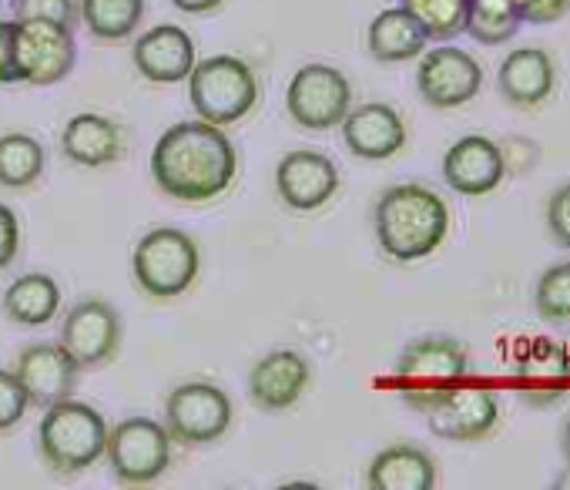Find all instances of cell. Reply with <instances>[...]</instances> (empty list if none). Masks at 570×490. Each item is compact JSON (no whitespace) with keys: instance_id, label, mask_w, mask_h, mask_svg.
Masks as SVG:
<instances>
[{"instance_id":"1","label":"cell","mask_w":570,"mask_h":490,"mask_svg":"<svg viewBox=\"0 0 570 490\" xmlns=\"http://www.w3.org/2000/svg\"><path fill=\"white\" fill-rule=\"evenodd\" d=\"M238 155L232 138L212 121L171 125L151 151L155 185L178 202H212L235 182Z\"/></svg>"},{"instance_id":"2","label":"cell","mask_w":570,"mask_h":490,"mask_svg":"<svg viewBox=\"0 0 570 490\" xmlns=\"http://www.w3.org/2000/svg\"><path fill=\"white\" fill-rule=\"evenodd\" d=\"M380 249L393 263H420L433 256L450 235V208L440 192L406 182L380 195L373 212Z\"/></svg>"},{"instance_id":"3","label":"cell","mask_w":570,"mask_h":490,"mask_svg":"<svg viewBox=\"0 0 570 490\" xmlns=\"http://www.w3.org/2000/svg\"><path fill=\"white\" fill-rule=\"evenodd\" d=\"M470 373V350L453 336H423L413 340L393 370L396 390L406 406L426 413L446 400Z\"/></svg>"},{"instance_id":"4","label":"cell","mask_w":570,"mask_h":490,"mask_svg":"<svg viewBox=\"0 0 570 490\" xmlns=\"http://www.w3.org/2000/svg\"><path fill=\"white\" fill-rule=\"evenodd\" d=\"M108 430V420L95 406L68 396L45 410V420L38 427V447L55 473L71 477L105 457Z\"/></svg>"},{"instance_id":"5","label":"cell","mask_w":570,"mask_h":490,"mask_svg":"<svg viewBox=\"0 0 570 490\" xmlns=\"http://www.w3.org/2000/svg\"><path fill=\"white\" fill-rule=\"evenodd\" d=\"M188 81V101L202 121L218 128L242 121L258 105V78L255 71L232 55H215L195 61Z\"/></svg>"},{"instance_id":"6","label":"cell","mask_w":570,"mask_h":490,"mask_svg":"<svg viewBox=\"0 0 570 490\" xmlns=\"http://www.w3.org/2000/svg\"><path fill=\"white\" fill-rule=\"evenodd\" d=\"M131 270L151 300H175L191 290L202 270L198 245L181 228H151L138 238Z\"/></svg>"},{"instance_id":"7","label":"cell","mask_w":570,"mask_h":490,"mask_svg":"<svg viewBox=\"0 0 570 490\" xmlns=\"http://www.w3.org/2000/svg\"><path fill=\"white\" fill-rule=\"evenodd\" d=\"M105 457L111 460V470L121 483H155L171 463V433L151 416H128L108 430Z\"/></svg>"},{"instance_id":"8","label":"cell","mask_w":570,"mask_h":490,"mask_svg":"<svg viewBox=\"0 0 570 490\" xmlns=\"http://www.w3.org/2000/svg\"><path fill=\"white\" fill-rule=\"evenodd\" d=\"M353 108V85L340 68L306 65L285 88V111L306 131L340 128Z\"/></svg>"},{"instance_id":"9","label":"cell","mask_w":570,"mask_h":490,"mask_svg":"<svg viewBox=\"0 0 570 490\" xmlns=\"http://www.w3.org/2000/svg\"><path fill=\"white\" fill-rule=\"evenodd\" d=\"M18 21V18H14ZM78 65L75 28L51 21H18L14 38V68L18 85H61Z\"/></svg>"},{"instance_id":"10","label":"cell","mask_w":570,"mask_h":490,"mask_svg":"<svg viewBox=\"0 0 570 490\" xmlns=\"http://www.w3.org/2000/svg\"><path fill=\"white\" fill-rule=\"evenodd\" d=\"M232 416L235 410H232L228 393L202 380L175 386L165 403V427L171 440L185 447H205V443L222 440L232 427Z\"/></svg>"},{"instance_id":"11","label":"cell","mask_w":570,"mask_h":490,"mask_svg":"<svg viewBox=\"0 0 570 490\" xmlns=\"http://www.w3.org/2000/svg\"><path fill=\"white\" fill-rule=\"evenodd\" d=\"M483 88L480 61L463 48H430L420 55L416 91L430 108H463Z\"/></svg>"},{"instance_id":"12","label":"cell","mask_w":570,"mask_h":490,"mask_svg":"<svg viewBox=\"0 0 570 490\" xmlns=\"http://www.w3.org/2000/svg\"><path fill=\"white\" fill-rule=\"evenodd\" d=\"M430 430L440 440H453V443H476L487 440L500 420H503V406L500 396L490 386H476V383H460L446 400H440L433 410L423 413Z\"/></svg>"},{"instance_id":"13","label":"cell","mask_w":570,"mask_h":490,"mask_svg":"<svg viewBox=\"0 0 570 490\" xmlns=\"http://www.w3.org/2000/svg\"><path fill=\"white\" fill-rule=\"evenodd\" d=\"M61 346L71 353V360L81 370H98L105 366L118 346H121V320L115 306L105 300H85L78 303L61 326Z\"/></svg>"},{"instance_id":"14","label":"cell","mask_w":570,"mask_h":490,"mask_svg":"<svg viewBox=\"0 0 570 490\" xmlns=\"http://www.w3.org/2000/svg\"><path fill=\"white\" fill-rule=\"evenodd\" d=\"M507 178V151L487 135H463L443 155V182L456 195H490Z\"/></svg>"},{"instance_id":"15","label":"cell","mask_w":570,"mask_h":490,"mask_svg":"<svg viewBox=\"0 0 570 490\" xmlns=\"http://www.w3.org/2000/svg\"><path fill=\"white\" fill-rule=\"evenodd\" d=\"M78 373L81 366L61 343H31L28 350H21L14 366V376L24 386L28 403L41 410L68 400L78 386Z\"/></svg>"},{"instance_id":"16","label":"cell","mask_w":570,"mask_h":490,"mask_svg":"<svg viewBox=\"0 0 570 490\" xmlns=\"http://www.w3.org/2000/svg\"><path fill=\"white\" fill-rule=\"evenodd\" d=\"M275 192L293 212H316L340 192V168L323 151H289L275 168Z\"/></svg>"},{"instance_id":"17","label":"cell","mask_w":570,"mask_h":490,"mask_svg":"<svg viewBox=\"0 0 570 490\" xmlns=\"http://www.w3.org/2000/svg\"><path fill=\"white\" fill-rule=\"evenodd\" d=\"M313 380V366L296 350H272L248 370V396L265 413H282L299 403Z\"/></svg>"},{"instance_id":"18","label":"cell","mask_w":570,"mask_h":490,"mask_svg":"<svg viewBox=\"0 0 570 490\" xmlns=\"http://www.w3.org/2000/svg\"><path fill=\"white\" fill-rule=\"evenodd\" d=\"M500 98L517 111H537L557 91V65L547 48H513L500 61Z\"/></svg>"},{"instance_id":"19","label":"cell","mask_w":570,"mask_h":490,"mask_svg":"<svg viewBox=\"0 0 570 490\" xmlns=\"http://www.w3.org/2000/svg\"><path fill=\"white\" fill-rule=\"evenodd\" d=\"M343 141L363 161H386L406 145V121L386 101H366L343 118Z\"/></svg>"},{"instance_id":"20","label":"cell","mask_w":570,"mask_h":490,"mask_svg":"<svg viewBox=\"0 0 570 490\" xmlns=\"http://www.w3.org/2000/svg\"><path fill=\"white\" fill-rule=\"evenodd\" d=\"M131 61L138 68V75L151 85H178L191 75L195 68V41L185 28L178 24H158L151 31H145L135 48H131Z\"/></svg>"},{"instance_id":"21","label":"cell","mask_w":570,"mask_h":490,"mask_svg":"<svg viewBox=\"0 0 570 490\" xmlns=\"http://www.w3.org/2000/svg\"><path fill=\"white\" fill-rule=\"evenodd\" d=\"M440 480L436 460L416 443H393L380 450L366 470L370 490H433Z\"/></svg>"},{"instance_id":"22","label":"cell","mask_w":570,"mask_h":490,"mask_svg":"<svg viewBox=\"0 0 570 490\" xmlns=\"http://www.w3.org/2000/svg\"><path fill=\"white\" fill-rule=\"evenodd\" d=\"M61 151L75 161V165H85V168H101V165H111L121 158L125 151V135L121 128L105 118V115H75L68 125H65V135H61Z\"/></svg>"},{"instance_id":"23","label":"cell","mask_w":570,"mask_h":490,"mask_svg":"<svg viewBox=\"0 0 570 490\" xmlns=\"http://www.w3.org/2000/svg\"><path fill=\"white\" fill-rule=\"evenodd\" d=\"M426 45H430L426 31L420 28V21L403 4L376 14L373 24H370V31H366V48L383 65L413 61V58H420L426 51Z\"/></svg>"},{"instance_id":"24","label":"cell","mask_w":570,"mask_h":490,"mask_svg":"<svg viewBox=\"0 0 570 490\" xmlns=\"http://www.w3.org/2000/svg\"><path fill=\"white\" fill-rule=\"evenodd\" d=\"M520 380H523V400L533 406H553L567 396V380H570V360L560 346L550 340H537L530 353L520 363Z\"/></svg>"},{"instance_id":"25","label":"cell","mask_w":570,"mask_h":490,"mask_svg":"<svg viewBox=\"0 0 570 490\" xmlns=\"http://www.w3.org/2000/svg\"><path fill=\"white\" fill-rule=\"evenodd\" d=\"M61 310V286L48 273H28L4 293V316L18 326H45Z\"/></svg>"},{"instance_id":"26","label":"cell","mask_w":570,"mask_h":490,"mask_svg":"<svg viewBox=\"0 0 570 490\" xmlns=\"http://www.w3.org/2000/svg\"><path fill=\"white\" fill-rule=\"evenodd\" d=\"M78 14L98 41H128L145 18V0H81Z\"/></svg>"},{"instance_id":"27","label":"cell","mask_w":570,"mask_h":490,"mask_svg":"<svg viewBox=\"0 0 570 490\" xmlns=\"http://www.w3.org/2000/svg\"><path fill=\"white\" fill-rule=\"evenodd\" d=\"M48 155L35 135L8 131L0 135V185L4 188H28L45 175Z\"/></svg>"},{"instance_id":"28","label":"cell","mask_w":570,"mask_h":490,"mask_svg":"<svg viewBox=\"0 0 570 490\" xmlns=\"http://www.w3.org/2000/svg\"><path fill=\"white\" fill-rule=\"evenodd\" d=\"M520 24L523 14L517 8V0H470L463 35H470L476 45L497 48L507 45L520 31Z\"/></svg>"},{"instance_id":"29","label":"cell","mask_w":570,"mask_h":490,"mask_svg":"<svg viewBox=\"0 0 570 490\" xmlns=\"http://www.w3.org/2000/svg\"><path fill=\"white\" fill-rule=\"evenodd\" d=\"M403 8L420 21L430 41H453L466 28L470 0H403Z\"/></svg>"},{"instance_id":"30","label":"cell","mask_w":570,"mask_h":490,"mask_svg":"<svg viewBox=\"0 0 570 490\" xmlns=\"http://www.w3.org/2000/svg\"><path fill=\"white\" fill-rule=\"evenodd\" d=\"M533 310L543 323H570V263L543 270L533 290Z\"/></svg>"},{"instance_id":"31","label":"cell","mask_w":570,"mask_h":490,"mask_svg":"<svg viewBox=\"0 0 570 490\" xmlns=\"http://www.w3.org/2000/svg\"><path fill=\"white\" fill-rule=\"evenodd\" d=\"M11 8H14L18 21H51V24H65V28L81 24L75 0H11Z\"/></svg>"},{"instance_id":"32","label":"cell","mask_w":570,"mask_h":490,"mask_svg":"<svg viewBox=\"0 0 570 490\" xmlns=\"http://www.w3.org/2000/svg\"><path fill=\"white\" fill-rule=\"evenodd\" d=\"M28 406H31L28 403V393L18 383L14 370H0V433L14 430L24 420Z\"/></svg>"},{"instance_id":"33","label":"cell","mask_w":570,"mask_h":490,"mask_svg":"<svg viewBox=\"0 0 570 490\" xmlns=\"http://www.w3.org/2000/svg\"><path fill=\"white\" fill-rule=\"evenodd\" d=\"M547 235L560 249H570V182H563L560 188H553V195L547 198Z\"/></svg>"},{"instance_id":"34","label":"cell","mask_w":570,"mask_h":490,"mask_svg":"<svg viewBox=\"0 0 570 490\" xmlns=\"http://www.w3.org/2000/svg\"><path fill=\"white\" fill-rule=\"evenodd\" d=\"M18 253H21V222L4 202H0V273L14 266Z\"/></svg>"},{"instance_id":"35","label":"cell","mask_w":570,"mask_h":490,"mask_svg":"<svg viewBox=\"0 0 570 490\" xmlns=\"http://www.w3.org/2000/svg\"><path fill=\"white\" fill-rule=\"evenodd\" d=\"M570 14V0H523L527 24H553Z\"/></svg>"},{"instance_id":"36","label":"cell","mask_w":570,"mask_h":490,"mask_svg":"<svg viewBox=\"0 0 570 490\" xmlns=\"http://www.w3.org/2000/svg\"><path fill=\"white\" fill-rule=\"evenodd\" d=\"M14 38H18V21H0V85H18Z\"/></svg>"},{"instance_id":"37","label":"cell","mask_w":570,"mask_h":490,"mask_svg":"<svg viewBox=\"0 0 570 490\" xmlns=\"http://www.w3.org/2000/svg\"><path fill=\"white\" fill-rule=\"evenodd\" d=\"M171 4L181 14H212V11H218L225 4V0H171Z\"/></svg>"},{"instance_id":"38","label":"cell","mask_w":570,"mask_h":490,"mask_svg":"<svg viewBox=\"0 0 570 490\" xmlns=\"http://www.w3.org/2000/svg\"><path fill=\"white\" fill-rule=\"evenodd\" d=\"M560 450H563V460L570 463V413H567V420L560 427Z\"/></svg>"},{"instance_id":"39","label":"cell","mask_w":570,"mask_h":490,"mask_svg":"<svg viewBox=\"0 0 570 490\" xmlns=\"http://www.w3.org/2000/svg\"><path fill=\"white\" fill-rule=\"evenodd\" d=\"M550 487H553V490H570V463H567V470H563L560 477H553Z\"/></svg>"}]
</instances>
